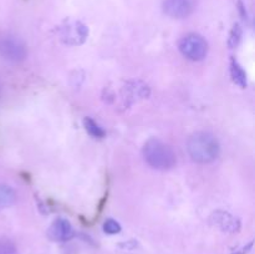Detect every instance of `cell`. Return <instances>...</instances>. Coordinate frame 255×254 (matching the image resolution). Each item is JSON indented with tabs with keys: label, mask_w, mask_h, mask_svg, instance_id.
Returning <instances> with one entry per match:
<instances>
[{
	"label": "cell",
	"mask_w": 255,
	"mask_h": 254,
	"mask_svg": "<svg viewBox=\"0 0 255 254\" xmlns=\"http://www.w3.org/2000/svg\"><path fill=\"white\" fill-rule=\"evenodd\" d=\"M0 57L12 64H20L27 57L26 44L12 34H0Z\"/></svg>",
	"instance_id": "3"
},
{
	"label": "cell",
	"mask_w": 255,
	"mask_h": 254,
	"mask_svg": "<svg viewBox=\"0 0 255 254\" xmlns=\"http://www.w3.org/2000/svg\"><path fill=\"white\" fill-rule=\"evenodd\" d=\"M16 202V193L6 184L0 183V209L11 207Z\"/></svg>",
	"instance_id": "11"
},
{
	"label": "cell",
	"mask_w": 255,
	"mask_h": 254,
	"mask_svg": "<svg viewBox=\"0 0 255 254\" xmlns=\"http://www.w3.org/2000/svg\"><path fill=\"white\" fill-rule=\"evenodd\" d=\"M242 39V27L239 24H236L232 29L231 34H229V39H228V46L231 49H234V47L238 46V44L241 42Z\"/></svg>",
	"instance_id": "13"
},
{
	"label": "cell",
	"mask_w": 255,
	"mask_h": 254,
	"mask_svg": "<svg viewBox=\"0 0 255 254\" xmlns=\"http://www.w3.org/2000/svg\"><path fill=\"white\" fill-rule=\"evenodd\" d=\"M84 127L87 131V133L90 136L95 137V138H104L105 137V131L94 119L91 117H85L84 119Z\"/></svg>",
	"instance_id": "12"
},
{
	"label": "cell",
	"mask_w": 255,
	"mask_h": 254,
	"mask_svg": "<svg viewBox=\"0 0 255 254\" xmlns=\"http://www.w3.org/2000/svg\"><path fill=\"white\" fill-rule=\"evenodd\" d=\"M143 158L149 167L158 171H168L177 163V156L171 146L161 139L151 138L143 146Z\"/></svg>",
	"instance_id": "2"
},
{
	"label": "cell",
	"mask_w": 255,
	"mask_h": 254,
	"mask_svg": "<svg viewBox=\"0 0 255 254\" xmlns=\"http://www.w3.org/2000/svg\"><path fill=\"white\" fill-rule=\"evenodd\" d=\"M196 0H164L163 11L172 19H186L193 14Z\"/></svg>",
	"instance_id": "6"
},
{
	"label": "cell",
	"mask_w": 255,
	"mask_h": 254,
	"mask_svg": "<svg viewBox=\"0 0 255 254\" xmlns=\"http://www.w3.org/2000/svg\"><path fill=\"white\" fill-rule=\"evenodd\" d=\"M89 36V29L80 21L67 22L60 31V39L65 45L77 46L82 45Z\"/></svg>",
	"instance_id": "5"
},
{
	"label": "cell",
	"mask_w": 255,
	"mask_h": 254,
	"mask_svg": "<svg viewBox=\"0 0 255 254\" xmlns=\"http://www.w3.org/2000/svg\"><path fill=\"white\" fill-rule=\"evenodd\" d=\"M211 221L214 226H217L223 232H228V233H237L241 229L239 219L228 212L216 211L211 216Z\"/></svg>",
	"instance_id": "8"
},
{
	"label": "cell",
	"mask_w": 255,
	"mask_h": 254,
	"mask_svg": "<svg viewBox=\"0 0 255 254\" xmlns=\"http://www.w3.org/2000/svg\"><path fill=\"white\" fill-rule=\"evenodd\" d=\"M0 254H17L14 242L7 238H0Z\"/></svg>",
	"instance_id": "14"
},
{
	"label": "cell",
	"mask_w": 255,
	"mask_h": 254,
	"mask_svg": "<svg viewBox=\"0 0 255 254\" xmlns=\"http://www.w3.org/2000/svg\"><path fill=\"white\" fill-rule=\"evenodd\" d=\"M125 91H126V97L125 99L127 101H136L137 99H144V97H148L149 95V87L146 84H142L139 81H132L125 87Z\"/></svg>",
	"instance_id": "9"
},
{
	"label": "cell",
	"mask_w": 255,
	"mask_h": 254,
	"mask_svg": "<svg viewBox=\"0 0 255 254\" xmlns=\"http://www.w3.org/2000/svg\"><path fill=\"white\" fill-rule=\"evenodd\" d=\"M179 51L191 61H202L208 54V44L197 34H189L179 41Z\"/></svg>",
	"instance_id": "4"
},
{
	"label": "cell",
	"mask_w": 255,
	"mask_h": 254,
	"mask_svg": "<svg viewBox=\"0 0 255 254\" xmlns=\"http://www.w3.org/2000/svg\"><path fill=\"white\" fill-rule=\"evenodd\" d=\"M121 231V226L115 219H106L104 223V232L107 234H117Z\"/></svg>",
	"instance_id": "15"
},
{
	"label": "cell",
	"mask_w": 255,
	"mask_h": 254,
	"mask_svg": "<svg viewBox=\"0 0 255 254\" xmlns=\"http://www.w3.org/2000/svg\"><path fill=\"white\" fill-rule=\"evenodd\" d=\"M47 236L55 242H66L74 237V229L66 218H56L50 226Z\"/></svg>",
	"instance_id": "7"
},
{
	"label": "cell",
	"mask_w": 255,
	"mask_h": 254,
	"mask_svg": "<svg viewBox=\"0 0 255 254\" xmlns=\"http://www.w3.org/2000/svg\"><path fill=\"white\" fill-rule=\"evenodd\" d=\"M187 151L192 161L207 164L216 161L221 152L218 139L209 132H196L187 142Z\"/></svg>",
	"instance_id": "1"
},
{
	"label": "cell",
	"mask_w": 255,
	"mask_h": 254,
	"mask_svg": "<svg viewBox=\"0 0 255 254\" xmlns=\"http://www.w3.org/2000/svg\"><path fill=\"white\" fill-rule=\"evenodd\" d=\"M229 67H231L229 70H231V76L234 84L243 87V89L247 87V84H248V82H247V72L244 71L243 67L241 66V64H239L234 57L231 59V65H229Z\"/></svg>",
	"instance_id": "10"
}]
</instances>
